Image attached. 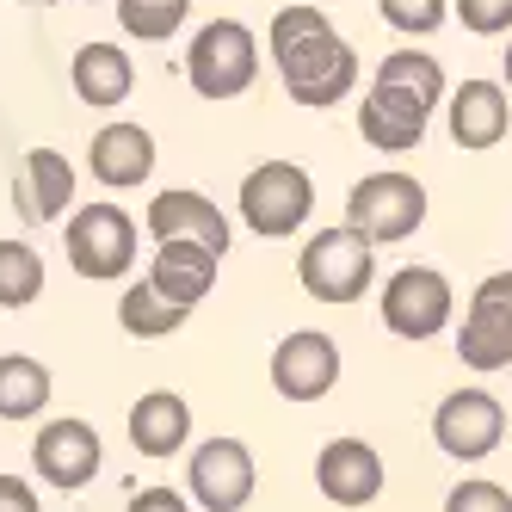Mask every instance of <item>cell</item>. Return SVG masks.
<instances>
[{
  "label": "cell",
  "mask_w": 512,
  "mask_h": 512,
  "mask_svg": "<svg viewBox=\"0 0 512 512\" xmlns=\"http://www.w3.org/2000/svg\"><path fill=\"white\" fill-rule=\"evenodd\" d=\"M266 50L278 62L284 75V93L297 105H315V112H327V105H340L358 81V50L334 31V19H327L321 7H284L272 13V31H266Z\"/></svg>",
  "instance_id": "obj_1"
},
{
  "label": "cell",
  "mask_w": 512,
  "mask_h": 512,
  "mask_svg": "<svg viewBox=\"0 0 512 512\" xmlns=\"http://www.w3.org/2000/svg\"><path fill=\"white\" fill-rule=\"evenodd\" d=\"M297 278H303V290H309L315 303L346 309V303H358L364 290H371L377 247L364 241V235H352L346 223L340 229H315V241L297 253Z\"/></svg>",
  "instance_id": "obj_2"
},
{
  "label": "cell",
  "mask_w": 512,
  "mask_h": 512,
  "mask_svg": "<svg viewBox=\"0 0 512 512\" xmlns=\"http://www.w3.org/2000/svg\"><path fill=\"white\" fill-rule=\"evenodd\" d=\"M241 223L260 235V241H284L309 223L315 210V179L297 167V161H260L247 179H241Z\"/></svg>",
  "instance_id": "obj_3"
},
{
  "label": "cell",
  "mask_w": 512,
  "mask_h": 512,
  "mask_svg": "<svg viewBox=\"0 0 512 512\" xmlns=\"http://www.w3.org/2000/svg\"><path fill=\"white\" fill-rule=\"evenodd\" d=\"M62 241H68V266H75L81 278H93V284H118V278L136 266V241H142V229H136V216H124L118 204H81L75 216H68Z\"/></svg>",
  "instance_id": "obj_4"
},
{
  "label": "cell",
  "mask_w": 512,
  "mask_h": 512,
  "mask_svg": "<svg viewBox=\"0 0 512 512\" xmlns=\"http://www.w3.org/2000/svg\"><path fill=\"white\" fill-rule=\"evenodd\" d=\"M420 223H426V186L408 173H364L346 192V229L364 235L371 247L408 241Z\"/></svg>",
  "instance_id": "obj_5"
},
{
  "label": "cell",
  "mask_w": 512,
  "mask_h": 512,
  "mask_svg": "<svg viewBox=\"0 0 512 512\" xmlns=\"http://www.w3.org/2000/svg\"><path fill=\"white\" fill-rule=\"evenodd\" d=\"M186 75L198 99H241L260 75V44H253V31L241 19H210L186 50Z\"/></svg>",
  "instance_id": "obj_6"
},
{
  "label": "cell",
  "mask_w": 512,
  "mask_h": 512,
  "mask_svg": "<svg viewBox=\"0 0 512 512\" xmlns=\"http://www.w3.org/2000/svg\"><path fill=\"white\" fill-rule=\"evenodd\" d=\"M432 438H438V451H445L451 463H482L500 451V438H506V408H500V395L488 389H451L445 401H438V414H432Z\"/></svg>",
  "instance_id": "obj_7"
},
{
  "label": "cell",
  "mask_w": 512,
  "mask_h": 512,
  "mask_svg": "<svg viewBox=\"0 0 512 512\" xmlns=\"http://www.w3.org/2000/svg\"><path fill=\"white\" fill-rule=\"evenodd\" d=\"M451 284L445 272H432V266H401L389 284H383V327L395 340H432L438 327H451Z\"/></svg>",
  "instance_id": "obj_8"
},
{
  "label": "cell",
  "mask_w": 512,
  "mask_h": 512,
  "mask_svg": "<svg viewBox=\"0 0 512 512\" xmlns=\"http://www.w3.org/2000/svg\"><path fill=\"white\" fill-rule=\"evenodd\" d=\"M186 488L204 512H241L260 488V469H253V451L241 438H204L186 463Z\"/></svg>",
  "instance_id": "obj_9"
},
{
  "label": "cell",
  "mask_w": 512,
  "mask_h": 512,
  "mask_svg": "<svg viewBox=\"0 0 512 512\" xmlns=\"http://www.w3.org/2000/svg\"><path fill=\"white\" fill-rule=\"evenodd\" d=\"M99 463H105L99 432L87 420H75V414L38 426V438H31V469H38L50 488H62V494H81L99 475Z\"/></svg>",
  "instance_id": "obj_10"
},
{
  "label": "cell",
  "mask_w": 512,
  "mask_h": 512,
  "mask_svg": "<svg viewBox=\"0 0 512 512\" xmlns=\"http://www.w3.org/2000/svg\"><path fill=\"white\" fill-rule=\"evenodd\" d=\"M383 457H377V445H364V438H327L321 445V457H315V488H321V500L327 506H371L377 494H383Z\"/></svg>",
  "instance_id": "obj_11"
},
{
  "label": "cell",
  "mask_w": 512,
  "mask_h": 512,
  "mask_svg": "<svg viewBox=\"0 0 512 512\" xmlns=\"http://www.w3.org/2000/svg\"><path fill=\"white\" fill-rule=\"evenodd\" d=\"M340 383V346L303 327V334H284L272 346V389L284 401H321L327 389Z\"/></svg>",
  "instance_id": "obj_12"
},
{
  "label": "cell",
  "mask_w": 512,
  "mask_h": 512,
  "mask_svg": "<svg viewBox=\"0 0 512 512\" xmlns=\"http://www.w3.org/2000/svg\"><path fill=\"white\" fill-rule=\"evenodd\" d=\"M149 235H155V241H198V247H210L216 260H223V253H229V216L216 210L204 192L167 186V192H155V204H149Z\"/></svg>",
  "instance_id": "obj_13"
},
{
  "label": "cell",
  "mask_w": 512,
  "mask_h": 512,
  "mask_svg": "<svg viewBox=\"0 0 512 512\" xmlns=\"http://www.w3.org/2000/svg\"><path fill=\"white\" fill-rule=\"evenodd\" d=\"M13 204L25 223H62L68 204H75V161L62 149H31L13 179Z\"/></svg>",
  "instance_id": "obj_14"
},
{
  "label": "cell",
  "mask_w": 512,
  "mask_h": 512,
  "mask_svg": "<svg viewBox=\"0 0 512 512\" xmlns=\"http://www.w3.org/2000/svg\"><path fill=\"white\" fill-rule=\"evenodd\" d=\"M130 445L142 451V457H155V463H167V457H179L192 445V401L179 395V389H149V395H136L130 401Z\"/></svg>",
  "instance_id": "obj_15"
},
{
  "label": "cell",
  "mask_w": 512,
  "mask_h": 512,
  "mask_svg": "<svg viewBox=\"0 0 512 512\" xmlns=\"http://www.w3.org/2000/svg\"><path fill=\"white\" fill-rule=\"evenodd\" d=\"M371 99L401 105V112H414V118H432V105L445 99V68H438V56H426V50H395V56L377 62Z\"/></svg>",
  "instance_id": "obj_16"
},
{
  "label": "cell",
  "mask_w": 512,
  "mask_h": 512,
  "mask_svg": "<svg viewBox=\"0 0 512 512\" xmlns=\"http://www.w3.org/2000/svg\"><path fill=\"white\" fill-rule=\"evenodd\" d=\"M216 253L210 247H198V241H161L155 247V266H149V284L161 290V297L173 303V309H198L210 290H216Z\"/></svg>",
  "instance_id": "obj_17"
},
{
  "label": "cell",
  "mask_w": 512,
  "mask_h": 512,
  "mask_svg": "<svg viewBox=\"0 0 512 512\" xmlns=\"http://www.w3.org/2000/svg\"><path fill=\"white\" fill-rule=\"evenodd\" d=\"M87 167H93L99 186L130 192V186H142V179L155 173V136L142 124H105V130H93Z\"/></svg>",
  "instance_id": "obj_18"
},
{
  "label": "cell",
  "mask_w": 512,
  "mask_h": 512,
  "mask_svg": "<svg viewBox=\"0 0 512 512\" xmlns=\"http://www.w3.org/2000/svg\"><path fill=\"white\" fill-rule=\"evenodd\" d=\"M506 118H512V105L500 81H463L451 99V142L457 149H494L506 136Z\"/></svg>",
  "instance_id": "obj_19"
},
{
  "label": "cell",
  "mask_w": 512,
  "mask_h": 512,
  "mask_svg": "<svg viewBox=\"0 0 512 512\" xmlns=\"http://www.w3.org/2000/svg\"><path fill=\"white\" fill-rule=\"evenodd\" d=\"M68 81H75V99L81 105H124L130 87H136V68L118 44H81L75 62H68Z\"/></svg>",
  "instance_id": "obj_20"
},
{
  "label": "cell",
  "mask_w": 512,
  "mask_h": 512,
  "mask_svg": "<svg viewBox=\"0 0 512 512\" xmlns=\"http://www.w3.org/2000/svg\"><path fill=\"white\" fill-rule=\"evenodd\" d=\"M457 358L469 364L475 377L506 371V364H512V315L469 297V315H463V327H457Z\"/></svg>",
  "instance_id": "obj_21"
},
{
  "label": "cell",
  "mask_w": 512,
  "mask_h": 512,
  "mask_svg": "<svg viewBox=\"0 0 512 512\" xmlns=\"http://www.w3.org/2000/svg\"><path fill=\"white\" fill-rule=\"evenodd\" d=\"M50 395H56V377H50V364L38 358H25V352H7L0 358V420H38L50 408Z\"/></svg>",
  "instance_id": "obj_22"
},
{
  "label": "cell",
  "mask_w": 512,
  "mask_h": 512,
  "mask_svg": "<svg viewBox=\"0 0 512 512\" xmlns=\"http://www.w3.org/2000/svg\"><path fill=\"white\" fill-rule=\"evenodd\" d=\"M118 327H124L130 340H167V334L186 327V309H173L161 290L142 278V284H130L124 297H118Z\"/></svg>",
  "instance_id": "obj_23"
},
{
  "label": "cell",
  "mask_w": 512,
  "mask_h": 512,
  "mask_svg": "<svg viewBox=\"0 0 512 512\" xmlns=\"http://www.w3.org/2000/svg\"><path fill=\"white\" fill-rule=\"evenodd\" d=\"M358 136L371 142V149H383V155H408V149H420L426 118H414V112H401V105H383V99L364 93V105H358Z\"/></svg>",
  "instance_id": "obj_24"
},
{
  "label": "cell",
  "mask_w": 512,
  "mask_h": 512,
  "mask_svg": "<svg viewBox=\"0 0 512 512\" xmlns=\"http://www.w3.org/2000/svg\"><path fill=\"white\" fill-rule=\"evenodd\" d=\"M44 297V253L31 241H0V309H31Z\"/></svg>",
  "instance_id": "obj_25"
},
{
  "label": "cell",
  "mask_w": 512,
  "mask_h": 512,
  "mask_svg": "<svg viewBox=\"0 0 512 512\" xmlns=\"http://www.w3.org/2000/svg\"><path fill=\"white\" fill-rule=\"evenodd\" d=\"M186 13H192V0H118V25L130 38H149V44L173 38L186 25Z\"/></svg>",
  "instance_id": "obj_26"
},
{
  "label": "cell",
  "mask_w": 512,
  "mask_h": 512,
  "mask_svg": "<svg viewBox=\"0 0 512 512\" xmlns=\"http://www.w3.org/2000/svg\"><path fill=\"white\" fill-rule=\"evenodd\" d=\"M445 512H512V494L488 475H463V482L445 494Z\"/></svg>",
  "instance_id": "obj_27"
},
{
  "label": "cell",
  "mask_w": 512,
  "mask_h": 512,
  "mask_svg": "<svg viewBox=\"0 0 512 512\" xmlns=\"http://www.w3.org/2000/svg\"><path fill=\"white\" fill-rule=\"evenodd\" d=\"M377 13H383L395 31H414V38H426V31L445 25V0H377Z\"/></svg>",
  "instance_id": "obj_28"
},
{
  "label": "cell",
  "mask_w": 512,
  "mask_h": 512,
  "mask_svg": "<svg viewBox=\"0 0 512 512\" xmlns=\"http://www.w3.org/2000/svg\"><path fill=\"white\" fill-rule=\"evenodd\" d=\"M457 19H463V31L494 38V31H512V0H457Z\"/></svg>",
  "instance_id": "obj_29"
},
{
  "label": "cell",
  "mask_w": 512,
  "mask_h": 512,
  "mask_svg": "<svg viewBox=\"0 0 512 512\" xmlns=\"http://www.w3.org/2000/svg\"><path fill=\"white\" fill-rule=\"evenodd\" d=\"M124 512H192V500L179 494V488H136Z\"/></svg>",
  "instance_id": "obj_30"
},
{
  "label": "cell",
  "mask_w": 512,
  "mask_h": 512,
  "mask_svg": "<svg viewBox=\"0 0 512 512\" xmlns=\"http://www.w3.org/2000/svg\"><path fill=\"white\" fill-rule=\"evenodd\" d=\"M0 512H44L38 506V488L19 482V475H0Z\"/></svg>",
  "instance_id": "obj_31"
},
{
  "label": "cell",
  "mask_w": 512,
  "mask_h": 512,
  "mask_svg": "<svg viewBox=\"0 0 512 512\" xmlns=\"http://www.w3.org/2000/svg\"><path fill=\"white\" fill-rule=\"evenodd\" d=\"M475 303H494V309L512 315V272H488L482 284H475Z\"/></svg>",
  "instance_id": "obj_32"
},
{
  "label": "cell",
  "mask_w": 512,
  "mask_h": 512,
  "mask_svg": "<svg viewBox=\"0 0 512 512\" xmlns=\"http://www.w3.org/2000/svg\"><path fill=\"white\" fill-rule=\"evenodd\" d=\"M506 93H512V44H506Z\"/></svg>",
  "instance_id": "obj_33"
},
{
  "label": "cell",
  "mask_w": 512,
  "mask_h": 512,
  "mask_svg": "<svg viewBox=\"0 0 512 512\" xmlns=\"http://www.w3.org/2000/svg\"><path fill=\"white\" fill-rule=\"evenodd\" d=\"M19 7H56V0H19Z\"/></svg>",
  "instance_id": "obj_34"
}]
</instances>
